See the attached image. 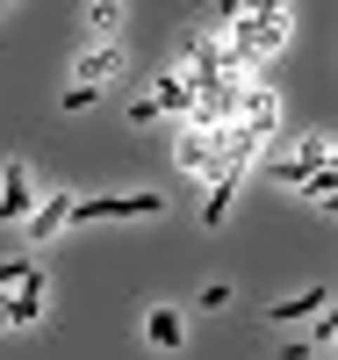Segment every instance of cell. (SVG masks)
Segmentation results:
<instances>
[{
    "instance_id": "cell-1",
    "label": "cell",
    "mask_w": 338,
    "mask_h": 360,
    "mask_svg": "<svg viewBox=\"0 0 338 360\" xmlns=\"http://www.w3.org/2000/svg\"><path fill=\"white\" fill-rule=\"evenodd\" d=\"M216 22L230 29V37H223V51H230V79H245L252 65H266V58L288 44V29H295V15L273 8V0H259V8H230V0H223Z\"/></svg>"
},
{
    "instance_id": "cell-2",
    "label": "cell",
    "mask_w": 338,
    "mask_h": 360,
    "mask_svg": "<svg viewBox=\"0 0 338 360\" xmlns=\"http://www.w3.org/2000/svg\"><path fill=\"white\" fill-rule=\"evenodd\" d=\"M166 209V195H86V202H72V224H122V217H159Z\"/></svg>"
},
{
    "instance_id": "cell-3",
    "label": "cell",
    "mask_w": 338,
    "mask_h": 360,
    "mask_svg": "<svg viewBox=\"0 0 338 360\" xmlns=\"http://www.w3.org/2000/svg\"><path fill=\"white\" fill-rule=\"evenodd\" d=\"M37 180H29V159H8L0 166V224H29V209H37Z\"/></svg>"
},
{
    "instance_id": "cell-4",
    "label": "cell",
    "mask_w": 338,
    "mask_h": 360,
    "mask_svg": "<svg viewBox=\"0 0 338 360\" xmlns=\"http://www.w3.org/2000/svg\"><path fill=\"white\" fill-rule=\"evenodd\" d=\"M37 317H44V274H37V266H29V281L0 295V324H8V332H29V324H37Z\"/></svg>"
},
{
    "instance_id": "cell-5",
    "label": "cell",
    "mask_w": 338,
    "mask_h": 360,
    "mask_svg": "<svg viewBox=\"0 0 338 360\" xmlns=\"http://www.w3.org/2000/svg\"><path fill=\"white\" fill-rule=\"evenodd\" d=\"M238 123L252 130L259 144L281 130V101H273V86H266V79H245V115H238Z\"/></svg>"
},
{
    "instance_id": "cell-6",
    "label": "cell",
    "mask_w": 338,
    "mask_h": 360,
    "mask_svg": "<svg viewBox=\"0 0 338 360\" xmlns=\"http://www.w3.org/2000/svg\"><path fill=\"white\" fill-rule=\"evenodd\" d=\"M324 159H331V137H302V152L273 166V180H281V188H310V173H317Z\"/></svg>"
},
{
    "instance_id": "cell-7",
    "label": "cell",
    "mask_w": 338,
    "mask_h": 360,
    "mask_svg": "<svg viewBox=\"0 0 338 360\" xmlns=\"http://www.w3.org/2000/svg\"><path fill=\"white\" fill-rule=\"evenodd\" d=\"M72 72H79V86H94V94H101V86H108V79L122 72V44H86Z\"/></svg>"
},
{
    "instance_id": "cell-8",
    "label": "cell",
    "mask_w": 338,
    "mask_h": 360,
    "mask_svg": "<svg viewBox=\"0 0 338 360\" xmlns=\"http://www.w3.org/2000/svg\"><path fill=\"white\" fill-rule=\"evenodd\" d=\"M159 115H195V79L188 72H166V79H151V94H144Z\"/></svg>"
},
{
    "instance_id": "cell-9",
    "label": "cell",
    "mask_w": 338,
    "mask_h": 360,
    "mask_svg": "<svg viewBox=\"0 0 338 360\" xmlns=\"http://www.w3.org/2000/svg\"><path fill=\"white\" fill-rule=\"evenodd\" d=\"M65 224H72V195H44L37 209H29V238H37V245H44V238H58Z\"/></svg>"
},
{
    "instance_id": "cell-10",
    "label": "cell",
    "mask_w": 338,
    "mask_h": 360,
    "mask_svg": "<svg viewBox=\"0 0 338 360\" xmlns=\"http://www.w3.org/2000/svg\"><path fill=\"white\" fill-rule=\"evenodd\" d=\"M317 310H331V288L317 281V288H295V295H281V303H273L266 317L273 324H295V317H317Z\"/></svg>"
},
{
    "instance_id": "cell-11",
    "label": "cell",
    "mask_w": 338,
    "mask_h": 360,
    "mask_svg": "<svg viewBox=\"0 0 338 360\" xmlns=\"http://www.w3.org/2000/svg\"><path fill=\"white\" fill-rule=\"evenodd\" d=\"M238 188H245V173H238V166L209 180V202H202V224H209V231H216V224L230 217V195H238Z\"/></svg>"
},
{
    "instance_id": "cell-12",
    "label": "cell",
    "mask_w": 338,
    "mask_h": 360,
    "mask_svg": "<svg viewBox=\"0 0 338 360\" xmlns=\"http://www.w3.org/2000/svg\"><path fill=\"white\" fill-rule=\"evenodd\" d=\"M180 166H188V173H202V180H216V173H223L216 137H180Z\"/></svg>"
},
{
    "instance_id": "cell-13",
    "label": "cell",
    "mask_w": 338,
    "mask_h": 360,
    "mask_svg": "<svg viewBox=\"0 0 338 360\" xmlns=\"http://www.w3.org/2000/svg\"><path fill=\"white\" fill-rule=\"evenodd\" d=\"M144 339H151V346H173V353H180L188 324H180V310H144Z\"/></svg>"
},
{
    "instance_id": "cell-14",
    "label": "cell",
    "mask_w": 338,
    "mask_h": 360,
    "mask_svg": "<svg viewBox=\"0 0 338 360\" xmlns=\"http://www.w3.org/2000/svg\"><path fill=\"white\" fill-rule=\"evenodd\" d=\"M115 22H122V8H108V0L86 8V29H101V44H115Z\"/></svg>"
},
{
    "instance_id": "cell-15",
    "label": "cell",
    "mask_w": 338,
    "mask_h": 360,
    "mask_svg": "<svg viewBox=\"0 0 338 360\" xmlns=\"http://www.w3.org/2000/svg\"><path fill=\"white\" fill-rule=\"evenodd\" d=\"M29 266H37V259H0V295L22 288V281H29Z\"/></svg>"
},
{
    "instance_id": "cell-16",
    "label": "cell",
    "mask_w": 338,
    "mask_h": 360,
    "mask_svg": "<svg viewBox=\"0 0 338 360\" xmlns=\"http://www.w3.org/2000/svg\"><path fill=\"white\" fill-rule=\"evenodd\" d=\"M94 101H101V94H94V86H79V79L65 86V108H72V115H79V108H94Z\"/></svg>"
},
{
    "instance_id": "cell-17",
    "label": "cell",
    "mask_w": 338,
    "mask_h": 360,
    "mask_svg": "<svg viewBox=\"0 0 338 360\" xmlns=\"http://www.w3.org/2000/svg\"><path fill=\"white\" fill-rule=\"evenodd\" d=\"M317 339H331V346H338V310H324V324H317Z\"/></svg>"
},
{
    "instance_id": "cell-18",
    "label": "cell",
    "mask_w": 338,
    "mask_h": 360,
    "mask_svg": "<svg viewBox=\"0 0 338 360\" xmlns=\"http://www.w3.org/2000/svg\"><path fill=\"white\" fill-rule=\"evenodd\" d=\"M324 166H331V173H338V137H331V159H324Z\"/></svg>"
}]
</instances>
